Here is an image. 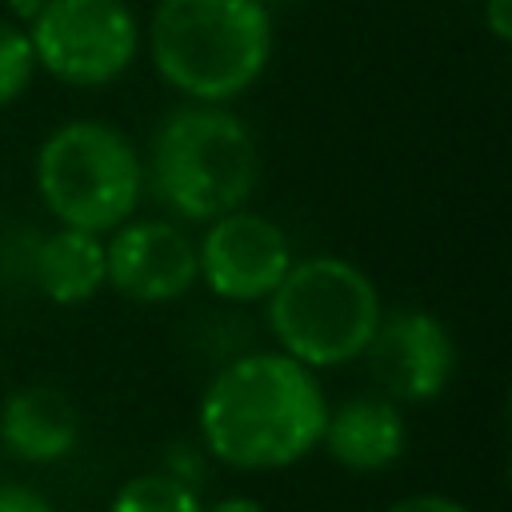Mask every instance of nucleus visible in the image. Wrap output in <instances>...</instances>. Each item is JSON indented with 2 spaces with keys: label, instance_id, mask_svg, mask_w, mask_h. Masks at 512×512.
<instances>
[{
  "label": "nucleus",
  "instance_id": "1",
  "mask_svg": "<svg viewBox=\"0 0 512 512\" xmlns=\"http://www.w3.org/2000/svg\"><path fill=\"white\" fill-rule=\"evenodd\" d=\"M328 400L312 368L276 352L228 360L200 396V440L236 472H280L320 448Z\"/></svg>",
  "mask_w": 512,
  "mask_h": 512
},
{
  "label": "nucleus",
  "instance_id": "2",
  "mask_svg": "<svg viewBox=\"0 0 512 512\" xmlns=\"http://www.w3.org/2000/svg\"><path fill=\"white\" fill-rule=\"evenodd\" d=\"M156 76L192 104H228L272 60V12L264 0H160L148 20Z\"/></svg>",
  "mask_w": 512,
  "mask_h": 512
},
{
  "label": "nucleus",
  "instance_id": "3",
  "mask_svg": "<svg viewBox=\"0 0 512 512\" xmlns=\"http://www.w3.org/2000/svg\"><path fill=\"white\" fill-rule=\"evenodd\" d=\"M148 180L172 216L208 224L256 192V136L224 104H184L156 124Z\"/></svg>",
  "mask_w": 512,
  "mask_h": 512
},
{
  "label": "nucleus",
  "instance_id": "4",
  "mask_svg": "<svg viewBox=\"0 0 512 512\" xmlns=\"http://www.w3.org/2000/svg\"><path fill=\"white\" fill-rule=\"evenodd\" d=\"M380 316L372 276L344 256L292 260L268 296V328L280 352L312 372L360 360Z\"/></svg>",
  "mask_w": 512,
  "mask_h": 512
},
{
  "label": "nucleus",
  "instance_id": "5",
  "mask_svg": "<svg viewBox=\"0 0 512 512\" xmlns=\"http://www.w3.org/2000/svg\"><path fill=\"white\" fill-rule=\"evenodd\" d=\"M32 180L44 208L64 228L104 236L136 212L144 192V160L116 124L68 120L44 136Z\"/></svg>",
  "mask_w": 512,
  "mask_h": 512
},
{
  "label": "nucleus",
  "instance_id": "6",
  "mask_svg": "<svg viewBox=\"0 0 512 512\" xmlns=\"http://www.w3.org/2000/svg\"><path fill=\"white\" fill-rule=\"evenodd\" d=\"M36 68L72 88H104L140 52V24L128 0H44L24 28Z\"/></svg>",
  "mask_w": 512,
  "mask_h": 512
},
{
  "label": "nucleus",
  "instance_id": "7",
  "mask_svg": "<svg viewBox=\"0 0 512 512\" xmlns=\"http://www.w3.org/2000/svg\"><path fill=\"white\" fill-rule=\"evenodd\" d=\"M292 264L288 232L248 208H232L216 220H208L200 244H196V272L208 284L212 296L232 304L268 300L272 288L284 280Z\"/></svg>",
  "mask_w": 512,
  "mask_h": 512
},
{
  "label": "nucleus",
  "instance_id": "8",
  "mask_svg": "<svg viewBox=\"0 0 512 512\" xmlns=\"http://www.w3.org/2000/svg\"><path fill=\"white\" fill-rule=\"evenodd\" d=\"M364 360L380 396L396 404H428L452 380L456 344L440 316L424 308H396L380 316Z\"/></svg>",
  "mask_w": 512,
  "mask_h": 512
},
{
  "label": "nucleus",
  "instance_id": "9",
  "mask_svg": "<svg viewBox=\"0 0 512 512\" xmlns=\"http://www.w3.org/2000/svg\"><path fill=\"white\" fill-rule=\"evenodd\" d=\"M196 272V240L172 220H124L104 244V284L136 304L180 300Z\"/></svg>",
  "mask_w": 512,
  "mask_h": 512
},
{
  "label": "nucleus",
  "instance_id": "10",
  "mask_svg": "<svg viewBox=\"0 0 512 512\" xmlns=\"http://www.w3.org/2000/svg\"><path fill=\"white\" fill-rule=\"evenodd\" d=\"M320 444L348 472H384L404 456L408 424L396 400L368 392L328 408Z\"/></svg>",
  "mask_w": 512,
  "mask_h": 512
},
{
  "label": "nucleus",
  "instance_id": "11",
  "mask_svg": "<svg viewBox=\"0 0 512 512\" xmlns=\"http://www.w3.org/2000/svg\"><path fill=\"white\" fill-rule=\"evenodd\" d=\"M80 440L76 404L52 384H24L0 404V444L24 464H56Z\"/></svg>",
  "mask_w": 512,
  "mask_h": 512
},
{
  "label": "nucleus",
  "instance_id": "12",
  "mask_svg": "<svg viewBox=\"0 0 512 512\" xmlns=\"http://www.w3.org/2000/svg\"><path fill=\"white\" fill-rule=\"evenodd\" d=\"M32 280L52 304H84L104 288V240L84 228H56L32 252Z\"/></svg>",
  "mask_w": 512,
  "mask_h": 512
},
{
  "label": "nucleus",
  "instance_id": "13",
  "mask_svg": "<svg viewBox=\"0 0 512 512\" xmlns=\"http://www.w3.org/2000/svg\"><path fill=\"white\" fill-rule=\"evenodd\" d=\"M200 508L204 500L192 488V480L168 468L128 476L108 500V512H200Z\"/></svg>",
  "mask_w": 512,
  "mask_h": 512
},
{
  "label": "nucleus",
  "instance_id": "14",
  "mask_svg": "<svg viewBox=\"0 0 512 512\" xmlns=\"http://www.w3.org/2000/svg\"><path fill=\"white\" fill-rule=\"evenodd\" d=\"M32 76H36V56L28 32L12 20H0V108L16 104L28 92Z\"/></svg>",
  "mask_w": 512,
  "mask_h": 512
},
{
  "label": "nucleus",
  "instance_id": "15",
  "mask_svg": "<svg viewBox=\"0 0 512 512\" xmlns=\"http://www.w3.org/2000/svg\"><path fill=\"white\" fill-rule=\"evenodd\" d=\"M0 512H56V508H52L48 496L36 492L32 484L4 480V484H0Z\"/></svg>",
  "mask_w": 512,
  "mask_h": 512
},
{
  "label": "nucleus",
  "instance_id": "16",
  "mask_svg": "<svg viewBox=\"0 0 512 512\" xmlns=\"http://www.w3.org/2000/svg\"><path fill=\"white\" fill-rule=\"evenodd\" d=\"M384 512H468V508L444 492H412V496H400L396 504H388Z\"/></svg>",
  "mask_w": 512,
  "mask_h": 512
},
{
  "label": "nucleus",
  "instance_id": "17",
  "mask_svg": "<svg viewBox=\"0 0 512 512\" xmlns=\"http://www.w3.org/2000/svg\"><path fill=\"white\" fill-rule=\"evenodd\" d=\"M484 24L500 44H508L512 40V0H484Z\"/></svg>",
  "mask_w": 512,
  "mask_h": 512
},
{
  "label": "nucleus",
  "instance_id": "18",
  "mask_svg": "<svg viewBox=\"0 0 512 512\" xmlns=\"http://www.w3.org/2000/svg\"><path fill=\"white\" fill-rule=\"evenodd\" d=\"M4 4H8V20L20 24V28H28L44 8V0H4Z\"/></svg>",
  "mask_w": 512,
  "mask_h": 512
},
{
  "label": "nucleus",
  "instance_id": "19",
  "mask_svg": "<svg viewBox=\"0 0 512 512\" xmlns=\"http://www.w3.org/2000/svg\"><path fill=\"white\" fill-rule=\"evenodd\" d=\"M200 512H264V504L252 500V496H224V500H216V504H208Z\"/></svg>",
  "mask_w": 512,
  "mask_h": 512
}]
</instances>
